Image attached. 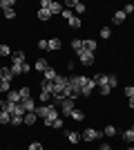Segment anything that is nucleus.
<instances>
[{"label":"nucleus","mask_w":134,"mask_h":150,"mask_svg":"<svg viewBox=\"0 0 134 150\" xmlns=\"http://www.w3.org/2000/svg\"><path fill=\"white\" fill-rule=\"evenodd\" d=\"M125 96H128V99H130V96H134V88H132V85L125 88Z\"/></svg>","instance_id":"a19ab883"},{"label":"nucleus","mask_w":134,"mask_h":150,"mask_svg":"<svg viewBox=\"0 0 134 150\" xmlns=\"http://www.w3.org/2000/svg\"><path fill=\"white\" fill-rule=\"evenodd\" d=\"M38 20H43V23H47V20H51V11L49 9H38Z\"/></svg>","instance_id":"aec40b11"},{"label":"nucleus","mask_w":134,"mask_h":150,"mask_svg":"<svg viewBox=\"0 0 134 150\" xmlns=\"http://www.w3.org/2000/svg\"><path fill=\"white\" fill-rule=\"evenodd\" d=\"M72 50L76 52V54H78V52H83V50H85V43H83V38H74V40H72Z\"/></svg>","instance_id":"2eb2a0df"},{"label":"nucleus","mask_w":134,"mask_h":150,"mask_svg":"<svg viewBox=\"0 0 134 150\" xmlns=\"http://www.w3.org/2000/svg\"><path fill=\"white\" fill-rule=\"evenodd\" d=\"M101 137H103V132L94 130V128H85V132H81V139H85V141H96Z\"/></svg>","instance_id":"39448f33"},{"label":"nucleus","mask_w":134,"mask_h":150,"mask_svg":"<svg viewBox=\"0 0 134 150\" xmlns=\"http://www.w3.org/2000/svg\"><path fill=\"white\" fill-rule=\"evenodd\" d=\"M98 150H112V146H109V144H101V148H98Z\"/></svg>","instance_id":"79ce46f5"},{"label":"nucleus","mask_w":134,"mask_h":150,"mask_svg":"<svg viewBox=\"0 0 134 150\" xmlns=\"http://www.w3.org/2000/svg\"><path fill=\"white\" fill-rule=\"evenodd\" d=\"M9 90H11V83L9 81H0V94H7Z\"/></svg>","instance_id":"c756f323"},{"label":"nucleus","mask_w":134,"mask_h":150,"mask_svg":"<svg viewBox=\"0 0 134 150\" xmlns=\"http://www.w3.org/2000/svg\"><path fill=\"white\" fill-rule=\"evenodd\" d=\"M51 128H54V130H63V128H65V121L60 119V117H58V119L54 121V123H51Z\"/></svg>","instance_id":"72a5a7b5"},{"label":"nucleus","mask_w":134,"mask_h":150,"mask_svg":"<svg viewBox=\"0 0 134 150\" xmlns=\"http://www.w3.org/2000/svg\"><path fill=\"white\" fill-rule=\"evenodd\" d=\"M38 99L43 101V105H45V103H49V101L54 99V94H49V92H43V90H40V94H38Z\"/></svg>","instance_id":"bb28decb"},{"label":"nucleus","mask_w":134,"mask_h":150,"mask_svg":"<svg viewBox=\"0 0 134 150\" xmlns=\"http://www.w3.org/2000/svg\"><path fill=\"white\" fill-rule=\"evenodd\" d=\"M38 50H43V52L49 50V45H47V40H45V38H43V40H38Z\"/></svg>","instance_id":"ea45409f"},{"label":"nucleus","mask_w":134,"mask_h":150,"mask_svg":"<svg viewBox=\"0 0 134 150\" xmlns=\"http://www.w3.org/2000/svg\"><path fill=\"white\" fill-rule=\"evenodd\" d=\"M0 56H11V50H9V45H0Z\"/></svg>","instance_id":"c9c22d12"},{"label":"nucleus","mask_w":134,"mask_h":150,"mask_svg":"<svg viewBox=\"0 0 134 150\" xmlns=\"http://www.w3.org/2000/svg\"><path fill=\"white\" fill-rule=\"evenodd\" d=\"M20 105H22V110H25V114L27 112H36V101H34V96H29V99H22L20 101Z\"/></svg>","instance_id":"6e6552de"},{"label":"nucleus","mask_w":134,"mask_h":150,"mask_svg":"<svg viewBox=\"0 0 134 150\" xmlns=\"http://www.w3.org/2000/svg\"><path fill=\"white\" fill-rule=\"evenodd\" d=\"M36 114H38V119H43V123L47 125V128H51V123L58 119L60 110H58V105H54V103H45V105L36 108Z\"/></svg>","instance_id":"f257e3e1"},{"label":"nucleus","mask_w":134,"mask_h":150,"mask_svg":"<svg viewBox=\"0 0 134 150\" xmlns=\"http://www.w3.org/2000/svg\"><path fill=\"white\" fill-rule=\"evenodd\" d=\"M5 101H7V103H20L22 99H20V92H18V90H9Z\"/></svg>","instance_id":"1a4fd4ad"},{"label":"nucleus","mask_w":134,"mask_h":150,"mask_svg":"<svg viewBox=\"0 0 134 150\" xmlns=\"http://www.w3.org/2000/svg\"><path fill=\"white\" fill-rule=\"evenodd\" d=\"M11 61H13V65H22V63H25V52H22V50H16L11 54Z\"/></svg>","instance_id":"9b49d317"},{"label":"nucleus","mask_w":134,"mask_h":150,"mask_svg":"<svg viewBox=\"0 0 134 150\" xmlns=\"http://www.w3.org/2000/svg\"><path fill=\"white\" fill-rule=\"evenodd\" d=\"M109 36H112V29H109V27H101V38L103 40H107Z\"/></svg>","instance_id":"f704fd0d"},{"label":"nucleus","mask_w":134,"mask_h":150,"mask_svg":"<svg viewBox=\"0 0 134 150\" xmlns=\"http://www.w3.org/2000/svg\"><path fill=\"white\" fill-rule=\"evenodd\" d=\"M63 9H65V7L60 5V2H56V0H49V11H51V16H56V13H63Z\"/></svg>","instance_id":"ddd939ff"},{"label":"nucleus","mask_w":134,"mask_h":150,"mask_svg":"<svg viewBox=\"0 0 134 150\" xmlns=\"http://www.w3.org/2000/svg\"><path fill=\"white\" fill-rule=\"evenodd\" d=\"M107 83H109V88L114 90L116 85H119V76H116V74H107Z\"/></svg>","instance_id":"c85d7f7f"},{"label":"nucleus","mask_w":134,"mask_h":150,"mask_svg":"<svg viewBox=\"0 0 134 150\" xmlns=\"http://www.w3.org/2000/svg\"><path fill=\"white\" fill-rule=\"evenodd\" d=\"M121 139L125 141V144H132V141H134V130H132V128H130V130H125V132L121 134Z\"/></svg>","instance_id":"4be33fe9"},{"label":"nucleus","mask_w":134,"mask_h":150,"mask_svg":"<svg viewBox=\"0 0 134 150\" xmlns=\"http://www.w3.org/2000/svg\"><path fill=\"white\" fill-rule=\"evenodd\" d=\"M58 110H60V114H67V117H69V114L74 112V110H76V103H74L72 99H65L63 103L58 105Z\"/></svg>","instance_id":"423d86ee"},{"label":"nucleus","mask_w":134,"mask_h":150,"mask_svg":"<svg viewBox=\"0 0 134 150\" xmlns=\"http://www.w3.org/2000/svg\"><path fill=\"white\" fill-rule=\"evenodd\" d=\"M0 7H2V11H7V9H13L16 2L13 0H0Z\"/></svg>","instance_id":"cd10ccee"},{"label":"nucleus","mask_w":134,"mask_h":150,"mask_svg":"<svg viewBox=\"0 0 134 150\" xmlns=\"http://www.w3.org/2000/svg\"><path fill=\"white\" fill-rule=\"evenodd\" d=\"M27 150H43V144H40V141H32Z\"/></svg>","instance_id":"4c0bfd02"},{"label":"nucleus","mask_w":134,"mask_h":150,"mask_svg":"<svg viewBox=\"0 0 134 150\" xmlns=\"http://www.w3.org/2000/svg\"><path fill=\"white\" fill-rule=\"evenodd\" d=\"M5 18L7 20H13V18H16V9H7V11H5Z\"/></svg>","instance_id":"58836bf2"},{"label":"nucleus","mask_w":134,"mask_h":150,"mask_svg":"<svg viewBox=\"0 0 134 150\" xmlns=\"http://www.w3.org/2000/svg\"><path fill=\"white\" fill-rule=\"evenodd\" d=\"M123 13H125V16L134 13V2H130V5H125V7H123Z\"/></svg>","instance_id":"e433bc0d"},{"label":"nucleus","mask_w":134,"mask_h":150,"mask_svg":"<svg viewBox=\"0 0 134 150\" xmlns=\"http://www.w3.org/2000/svg\"><path fill=\"white\" fill-rule=\"evenodd\" d=\"M128 150H134V148H132V146H128Z\"/></svg>","instance_id":"a18cd8bd"},{"label":"nucleus","mask_w":134,"mask_h":150,"mask_svg":"<svg viewBox=\"0 0 134 150\" xmlns=\"http://www.w3.org/2000/svg\"><path fill=\"white\" fill-rule=\"evenodd\" d=\"M103 134H105V137H114V134H116V128H114V125H105Z\"/></svg>","instance_id":"2f4dec72"},{"label":"nucleus","mask_w":134,"mask_h":150,"mask_svg":"<svg viewBox=\"0 0 134 150\" xmlns=\"http://www.w3.org/2000/svg\"><path fill=\"white\" fill-rule=\"evenodd\" d=\"M83 43H85V50L87 52H96V47H98V43L92 40V38H87V40H83Z\"/></svg>","instance_id":"a878e982"},{"label":"nucleus","mask_w":134,"mask_h":150,"mask_svg":"<svg viewBox=\"0 0 134 150\" xmlns=\"http://www.w3.org/2000/svg\"><path fill=\"white\" fill-rule=\"evenodd\" d=\"M0 123H2V125H9V123H11V114L7 112V110L0 112Z\"/></svg>","instance_id":"5701e85b"},{"label":"nucleus","mask_w":134,"mask_h":150,"mask_svg":"<svg viewBox=\"0 0 134 150\" xmlns=\"http://www.w3.org/2000/svg\"><path fill=\"white\" fill-rule=\"evenodd\" d=\"M40 90L43 92H49V94H54V81H40Z\"/></svg>","instance_id":"6ab92c4d"},{"label":"nucleus","mask_w":134,"mask_h":150,"mask_svg":"<svg viewBox=\"0 0 134 150\" xmlns=\"http://www.w3.org/2000/svg\"><path fill=\"white\" fill-rule=\"evenodd\" d=\"M5 105H7V101H5V99H0V112L5 110Z\"/></svg>","instance_id":"37998d69"},{"label":"nucleus","mask_w":134,"mask_h":150,"mask_svg":"<svg viewBox=\"0 0 134 150\" xmlns=\"http://www.w3.org/2000/svg\"><path fill=\"white\" fill-rule=\"evenodd\" d=\"M36 121H38V114H36V112H27V114H25V121H22V123H25V125H34Z\"/></svg>","instance_id":"a211bd4d"},{"label":"nucleus","mask_w":134,"mask_h":150,"mask_svg":"<svg viewBox=\"0 0 134 150\" xmlns=\"http://www.w3.org/2000/svg\"><path fill=\"white\" fill-rule=\"evenodd\" d=\"M0 81H13V74H11V67H0Z\"/></svg>","instance_id":"f8f14e48"},{"label":"nucleus","mask_w":134,"mask_h":150,"mask_svg":"<svg viewBox=\"0 0 134 150\" xmlns=\"http://www.w3.org/2000/svg\"><path fill=\"white\" fill-rule=\"evenodd\" d=\"M56 76H58V72H56V67H51V65L43 72V79H45V81H56Z\"/></svg>","instance_id":"9d476101"},{"label":"nucleus","mask_w":134,"mask_h":150,"mask_svg":"<svg viewBox=\"0 0 134 150\" xmlns=\"http://www.w3.org/2000/svg\"><path fill=\"white\" fill-rule=\"evenodd\" d=\"M94 90H96L94 79H87V76H85L83 85H81V96H83V99H87V96H92V94H94Z\"/></svg>","instance_id":"7ed1b4c3"},{"label":"nucleus","mask_w":134,"mask_h":150,"mask_svg":"<svg viewBox=\"0 0 134 150\" xmlns=\"http://www.w3.org/2000/svg\"><path fill=\"white\" fill-rule=\"evenodd\" d=\"M34 67L38 69V72H45V69L49 67V63H47V58H38V61H36V65H34Z\"/></svg>","instance_id":"412c9836"},{"label":"nucleus","mask_w":134,"mask_h":150,"mask_svg":"<svg viewBox=\"0 0 134 150\" xmlns=\"http://www.w3.org/2000/svg\"><path fill=\"white\" fill-rule=\"evenodd\" d=\"M132 130H134V125H132Z\"/></svg>","instance_id":"49530a36"},{"label":"nucleus","mask_w":134,"mask_h":150,"mask_svg":"<svg viewBox=\"0 0 134 150\" xmlns=\"http://www.w3.org/2000/svg\"><path fill=\"white\" fill-rule=\"evenodd\" d=\"M130 108L134 110V96H130Z\"/></svg>","instance_id":"c03bdc74"},{"label":"nucleus","mask_w":134,"mask_h":150,"mask_svg":"<svg viewBox=\"0 0 134 150\" xmlns=\"http://www.w3.org/2000/svg\"><path fill=\"white\" fill-rule=\"evenodd\" d=\"M60 16L67 20V25H69L72 29H78V27H81V18H78L76 13L72 11V9H63V13H60Z\"/></svg>","instance_id":"f03ea898"},{"label":"nucleus","mask_w":134,"mask_h":150,"mask_svg":"<svg viewBox=\"0 0 134 150\" xmlns=\"http://www.w3.org/2000/svg\"><path fill=\"white\" fill-rule=\"evenodd\" d=\"M76 56H78V61L83 63L85 67H89V65H94V52H87V50H83V52H78Z\"/></svg>","instance_id":"20e7f679"},{"label":"nucleus","mask_w":134,"mask_h":150,"mask_svg":"<svg viewBox=\"0 0 134 150\" xmlns=\"http://www.w3.org/2000/svg\"><path fill=\"white\" fill-rule=\"evenodd\" d=\"M125 18H128V16H125V13H123V9H121V11H116L114 16H112V23H114V25H123V23H125Z\"/></svg>","instance_id":"f3484780"},{"label":"nucleus","mask_w":134,"mask_h":150,"mask_svg":"<svg viewBox=\"0 0 134 150\" xmlns=\"http://www.w3.org/2000/svg\"><path fill=\"white\" fill-rule=\"evenodd\" d=\"M67 139H69V144H81L83 139H81V132H74V130H67Z\"/></svg>","instance_id":"dca6fc26"},{"label":"nucleus","mask_w":134,"mask_h":150,"mask_svg":"<svg viewBox=\"0 0 134 150\" xmlns=\"http://www.w3.org/2000/svg\"><path fill=\"white\" fill-rule=\"evenodd\" d=\"M69 117H72L74 121H83V119H85V112L81 110V108H76V110H74V112L69 114Z\"/></svg>","instance_id":"b1692460"},{"label":"nucleus","mask_w":134,"mask_h":150,"mask_svg":"<svg viewBox=\"0 0 134 150\" xmlns=\"http://www.w3.org/2000/svg\"><path fill=\"white\" fill-rule=\"evenodd\" d=\"M47 45H49L51 52H58L60 47H63V40H60V38H49V40H47Z\"/></svg>","instance_id":"4468645a"},{"label":"nucleus","mask_w":134,"mask_h":150,"mask_svg":"<svg viewBox=\"0 0 134 150\" xmlns=\"http://www.w3.org/2000/svg\"><path fill=\"white\" fill-rule=\"evenodd\" d=\"M63 7H67V9H74L76 13H85V9H87V7H85V2H78V0H67Z\"/></svg>","instance_id":"0eeeda50"},{"label":"nucleus","mask_w":134,"mask_h":150,"mask_svg":"<svg viewBox=\"0 0 134 150\" xmlns=\"http://www.w3.org/2000/svg\"><path fill=\"white\" fill-rule=\"evenodd\" d=\"M22 121H25V117H22V114H11V125H13V128L22 125Z\"/></svg>","instance_id":"393cba45"},{"label":"nucleus","mask_w":134,"mask_h":150,"mask_svg":"<svg viewBox=\"0 0 134 150\" xmlns=\"http://www.w3.org/2000/svg\"><path fill=\"white\" fill-rule=\"evenodd\" d=\"M18 92H20V99H29V96H32V90L27 88V85H25V88H20Z\"/></svg>","instance_id":"473e14b6"},{"label":"nucleus","mask_w":134,"mask_h":150,"mask_svg":"<svg viewBox=\"0 0 134 150\" xmlns=\"http://www.w3.org/2000/svg\"><path fill=\"white\" fill-rule=\"evenodd\" d=\"M98 92H101V96H109V94H112V88H109V83H107V85H101V88H98Z\"/></svg>","instance_id":"7c9ffc66"}]
</instances>
